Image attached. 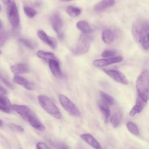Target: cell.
<instances>
[{"label":"cell","instance_id":"16","mask_svg":"<svg viewBox=\"0 0 149 149\" xmlns=\"http://www.w3.org/2000/svg\"><path fill=\"white\" fill-rule=\"evenodd\" d=\"M146 103L147 102L144 101V100H143L142 99H141L140 97H138L136 100L135 105L133 106V107L132 108V109L130 110L129 112V115L130 116H133L136 114L141 112L144 109Z\"/></svg>","mask_w":149,"mask_h":149},{"label":"cell","instance_id":"6","mask_svg":"<svg viewBox=\"0 0 149 149\" xmlns=\"http://www.w3.org/2000/svg\"><path fill=\"white\" fill-rule=\"evenodd\" d=\"M91 40V37L87 34L83 33L81 34L74 49V54L77 55L86 54L89 49Z\"/></svg>","mask_w":149,"mask_h":149},{"label":"cell","instance_id":"42","mask_svg":"<svg viewBox=\"0 0 149 149\" xmlns=\"http://www.w3.org/2000/svg\"><path fill=\"white\" fill-rule=\"evenodd\" d=\"M62 149H68V148H66V147H63V148H62Z\"/></svg>","mask_w":149,"mask_h":149},{"label":"cell","instance_id":"14","mask_svg":"<svg viewBox=\"0 0 149 149\" xmlns=\"http://www.w3.org/2000/svg\"><path fill=\"white\" fill-rule=\"evenodd\" d=\"M11 72L15 74H20L28 73L30 70V68L27 64L23 63H15L10 66Z\"/></svg>","mask_w":149,"mask_h":149},{"label":"cell","instance_id":"31","mask_svg":"<svg viewBox=\"0 0 149 149\" xmlns=\"http://www.w3.org/2000/svg\"><path fill=\"white\" fill-rule=\"evenodd\" d=\"M36 149H49L48 146L44 142L42 141H40L38 142L36 144Z\"/></svg>","mask_w":149,"mask_h":149},{"label":"cell","instance_id":"3","mask_svg":"<svg viewBox=\"0 0 149 149\" xmlns=\"http://www.w3.org/2000/svg\"><path fill=\"white\" fill-rule=\"evenodd\" d=\"M138 97L146 102L149 100V72L143 70L136 80Z\"/></svg>","mask_w":149,"mask_h":149},{"label":"cell","instance_id":"9","mask_svg":"<svg viewBox=\"0 0 149 149\" xmlns=\"http://www.w3.org/2000/svg\"><path fill=\"white\" fill-rule=\"evenodd\" d=\"M50 23L51 26L54 30L58 34V36L61 38L63 37V34L62 32V29L63 27L62 20L57 12L54 13L50 17Z\"/></svg>","mask_w":149,"mask_h":149},{"label":"cell","instance_id":"5","mask_svg":"<svg viewBox=\"0 0 149 149\" xmlns=\"http://www.w3.org/2000/svg\"><path fill=\"white\" fill-rule=\"evenodd\" d=\"M58 99L61 106L70 116L73 117L81 116V112L78 107L66 96L63 94H59Z\"/></svg>","mask_w":149,"mask_h":149},{"label":"cell","instance_id":"38","mask_svg":"<svg viewBox=\"0 0 149 149\" xmlns=\"http://www.w3.org/2000/svg\"><path fill=\"white\" fill-rule=\"evenodd\" d=\"M59 1L61 2H70L72 1H74V0H59Z\"/></svg>","mask_w":149,"mask_h":149},{"label":"cell","instance_id":"33","mask_svg":"<svg viewBox=\"0 0 149 149\" xmlns=\"http://www.w3.org/2000/svg\"><path fill=\"white\" fill-rule=\"evenodd\" d=\"M20 41L23 44H24L25 46H26L27 47L29 48H31V49H33L34 48L33 47V45L32 44V43L27 40H26V39H23V38H21L20 39Z\"/></svg>","mask_w":149,"mask_h":149},{"label":"cell","instance_id":"20","mask_svg":"<svg viewBox=\"0 0 149 149\" xmlns=\"http://www.w3.org/2000/svg\"><path fill=\"white\" fill-rule=\"evenodd\" d=\"M100 97L101 99V103L109 107L111 105H113L115 104V100L109 94L107 93L104 92V91H100Z\"/></svg>","mask_w":149,"mask_h":149},{"label":"cell","instance_id":"26","mask_svg":"<svg viewBox=\"0 0 149 149\" xmlns=\"http://www.w3.org/2000/svg\"><path fill=\"white\" fill-rule=\"evenodd\" d=\"M126 127L128 130L133 134L138 136L139 134V131L137 126L132 122H128L126 123Z\"/></svg>","mask_w":149,"mask_h":149},{"label":"cell","instance_id":"18","mask_svg":"<svg viewBox=\"0 0 149 149\" xmlns=\"http://www.w3.org/2000/svg\"><path fill=\"white\" fill-rule=\"evenodd\" d=\"M115 0H102L94 6V9L97 12H102L106 9L113 6Z\"/></svg>","mask_w":149,"mask_h":149},{"label":"cell","instance_id":"12","mask_svg":"<svg viewBox=\"0 0 149 149\" xmlns=\"http://www.w3.org/2000/svg\"><path fill=\"white\" fill-rule=\"evenodd\" d=\"M37 36L38 38L47 45L49 46L53 49H55L56 48V40L48 36L46 33H45L43 30H40L37 32Z\"/></svg>","mask_w":149,"mask_h":149},{"label":"cell","instance_id":"35","mask_svg":"<svg viewBox=\"0 0 149 149\" xmlns=\"http://www.w3.org/2000/svg\"><path fill=\"white\" fill-rule=\"evenodd\" d=\"M6 93H7V91L6 90V89L3 88L2 86H0V94L3 95V94H6Z\"/></svg>","mask_w":149,"mask_h":149},{"label":"cell","instance_id":"17","mask_svg":"<svg viewBox=\"0 0 149 149\" xmlns=\"http://www.w3.org/2000/svg\"><path fill=\"white\" fill-rule=\"evenodd\" d=\"M12 109V105L9 100L6 97L0 95V111L9 113Z\"/></svg>","mask_w":149,"mask_h":149},{"label":"cell","instance_id":"2","mask_svg":"<svg viewBox=\"0 0 149 149\" xmlns=\"http://www.w3.org/2000/svg\"><path fill=\"white\" fill-rule=\"evenodd\" d=\"M132 33L135 41L142 42L149 33V20L143 17L136 19L132 24Z\"/></svg>","mask_w":149,"mask_h":149},{"label":"cell","instance_id":"39","mask_svg":"<svg viewBox=\"0 0 149 149\" xmlns=\"http://www.w3.org/2000/svg\"><path fill=\"white\" fill-rule=\"evenodd\" d=\"M2 27V21L0 20V29H1Z\"/></svg>","mask_w":149,"mask_h":149},{"label":"cell","instance_id":"15","mask_svg":"<svg viewBox=\"0 0 149 149\" xmlns=\"http://www.w3.org/2000/svg\"><path fill=\"white\" fill-rule=\"evenodd\" d=\"M13 81L15 83L23 86L24 88L28 90H34L33 85L28 80L22 76L15 74L13 79Z\"/></svg>","mask_w":149,"mask_h":149},{"label":"cell","instance_id":"21","mask_svg":"<svg viewBox=\"0 0 149 149\" xmlns=\"http://www.w3.org/2000/svg\"><path fill=\"white\" fill-rule=\"evenodd\" d=\"M102 39L105 44H110L114 40V34L110 30H104L102 33Z\"/></svg>","mask_w":149,"mask_h":149},{"label":"cell","instance_id":"36","mask_svg":"<svg viewBox=\"0 0 149 149\" xmlns=\"http://www.w3.org/2000/svg\"><path fill=\"white\" fill-rule=\"evenodd\" d=\"M76 149H87V148L86 147H84V146L79 144V145L77 146V147H76Z\"/></svg>","mask_w":149,"mask_h":149},{"label":"cell","instance_id":"10","mask_svg":"<svg viewBox=\"0 0 149 149\" xmlns=\"http://www.w3.org/2000/svg\"><path fill=\"white\" fill-rule=\"evenodd\" d=\"M122 58L121 56H115V57H110L108 58L100 59L94 60L93 62L94 66L97 68H102L109 65L116 63L120 62L122 61Z\"/></svg>","mask_w":149,"mask_h":149},{"label":"cell","instance_id":"25","mask_svg":"<svg viewBox=\"0 0 149 149\" xmlns=\"http://www.w3.org/2000/svg\"><path fill=\"white\" fill-rule=\"evenodd\" d=\"M66 13L70 17H77L81 13V9L79 8L73 6H68L66 8Z\"/></svg>","mask_w":149,"mask_h":149},{"label":"cell","instance_id":"24","mask_svg":"<svg viewBox=\"0 0 149 149\" xmlns=\"http://www.w3.org/2000/svg\"><path fill=\"white\" fill-rule=\"evenodd\" d=\"M99 108L101 113L103 114L105 123H108L111 116V112L109 110V107L103 104L101 102H100Z\"/></svg>","mask_w":149,"mask_h":149},{"label":"cell","instance_id":"43","mask_svg":"<svg viewBox=\"0 0 149 149\" xmlns=\"http://www.w3.org/2000/svg\"><path fill=\"white\" fill-rule=\"evenodd\" d=\"M1 54V51L0 50V54Z\"/></svg>","mask_w":149,"mask_h":149},{"label":"cell","instance_id":"29","mask_svg":"<svg viewBox=\"0 0 149 149\" xmlns=\"http://www.w3.org/2000/svg\"><path fill=\"white\" fill-rule=\"evenodd\" d=\"M116 54V51L114 50H111V49H108V50H106L104 51L102 54L101 56L102 57H105V58H107V57H111L113 56L115 54Z\"/></svg>","mask_w":149,"mask_h":149},{"label":"cell","instance_id":"19","mask_svg":"<svg viewBox=\"0 0 149 149\" xmlns=\"http://www.w3.org/2000/svg\"><path fill=\"white\" fill-rule=\"evenodd\" d=\"M76 27L84 34H88L93 31V30L92 29L90 24L84 20L79 21L76 23Z\"/></svg>","mask_w":149,"mask_h":149},{"label":"cell","instance_id":"7","mask_svg":"<svg viewBox=\"0 0 149 149\" xmlns=\"http://www.w3.org/2000/svg\"><path fill=\"white\" fill-rule=\"evenodd\" d=\"M8 15L10 24L14 27L19 26L20 17L17 6L14 1H12L8 5Z\"/></svg>","mask_w":149,"mask_h":149},{"label":"cell","instance_id":"4","mask_svg":"<svg viewBox=\"0 0 149 149\" xmlns=\"http://www.w3.org/2000/svg\"><path fill=\"white\" fill-rule=\"evenodd\" d=\"M37 100L40 106L47 113L56 119L62 118V116L59 109L50 98L45 95L41 94L38 96Z\"/></svg>","mask_w":149,"mask_h":149},{"label":"cell","instance_id":"23","mask_svg":"<svg viewBox=\"0 0 149 149\" xmlns=\"http://www.w3.org/2000/svg\"><path fill=\"white\" fill-rule=\"evenodd\" d=\"M122 114L120 111L116 112L110 118V122L113 127H117L120 123Z\"/></svg>","mask_w":149,"mask_h":149},{"label":"cell","instance_id":"41","mask_svg":"<svg viewBox=\"0 0 149 149\" xmlns=\"http://www.w3.org/2000/svg\"><path fill=\"white\" fill-rule=\"evenodd\" d=\"M2 10V7H1V5H0V11Z\"/></svg>","mask_w":149,"mask_h":149},{"label":"cell","instance_id":"11","mask_svg":"<svg viewBox=\"0 0 149 149\" xmlns=\"http://www.w3.org/2000/svg\"><path fill=\"white\" fill-rule=\"evenodd\" d=\"M80 137L87 144L93 147L94 149H102L100 143L96 139L89 133H84L80 135Z\"/></svg>","mask_w":149,"mask_h":149},{"label":"cell","instance_id":"32","mask_svg":"<svg viewBox=\"0 0 149 149\" xmlns=\"http://www.w3.org/2000/svg\"><path fill=\"white\" fill-rule=\"evenodd\" d=\"M10 127L13 130H16L18 132L22 133V132H24V130L23 127L22 126H20V125H15V124H12V125H10Z\"/></svg>","mask_w":149,"mask_h":149},{"label":"cell","instance_id":"37","mask_svg":"<svg viewBox=\"0 0 149 149\" xmlns=\"http://www.w3.org/2000/svg\"><path fill=\"white\" fill-rule=\"evenodd\" d=\"M3 1V2H4V3H5V4H6V5H9L10 4V3L11 2V1H10V0H2Z\"/></svg>","mask_w":149,"mask_h":149},{"label":"cell","instance_id":"40","mask_svg":"<svg viewBox=\"0 0 149 149\" xmlns=\"http://www.w3.org/2000/svg\"><path fill=\"white\" fill-rule=\"evenodd\" d=\"M2 126V122L1 120H0V127Z\"/></svg>","mask_w":149,"mask_h":149},{"label":"cell","instance_id":"27","mask_svg":"<svg viewBox=\"0 0 149 149\" xmlns=\"http://www.w3.org/2000/svg\"><path fill=\"white\" fill-rule=\"evenodd\" d=\"M23 10L25 14L29 17H33L36 15V11L33 8L29 6H24L23 7Z\"/></svg>","mask_w":149,"mask_h":149},{"label":"cell","instance_id":"30","mask_svg":"<svg viewBox=\"0 0 149 149\" xmlns=\"http://www.w3.org/2000/svg\"><path fill=\"white\" fill-rule=\"evenodd\" d=\"M142 45L144 49H149V33L146 36L143 41H142Z\"/></svg>","mask_w":149,"mask_h":149},{"label":"cell","instance_id":"1","mask_svg":"<svg viewBox=\"0 0 149 149\" xmlns=\"http://www.w3.org/2000/svg\"><path fill=\"white\" fill-rule=\"evenodd\" d=\"M12 109L19 114L22 118L28 122L35 129L41 132H43L45 130V126L40 121L37 115L28 106L25 105L13 104L12 105Z\"/></svg>","mask_w":149,"mask_h":149},{"label":"cell","instance_id":"22","mask_svg":"<svg viewBox=\"0 0 149 149\" xmlns=\"http://www.w3.org/2000/svg\"><path fill=\"white\" fill-rule=\"evenodd\" d=\"M37 56L43 60L45 61H50L51 59H56L55 55L51 52H46L42 50H39L37 52Z\"/></svg>","mask_w":149,"mask_h":149},{"label":"cell","instance_id":"34","mask_svg":"<svg viewBox=\"0 0 149 149\" xmlns=\"http://www.w3.org/2000/svg\"><path fill=\"white\" fill-rule=\"evenodd\" d=\"M0 79L3 81V83L8 87L10 89H12V90H13L14 89V86L10 84V83L9 81H8L6 79H5V78H3V77H2L1 75H0Z\"/></svg>","mask_w":149,"mask_h":149},{"label":"cell","instance_id":"8","mask_svg":"<svg viewBox=\"0 0 149 149\" xmlns=\"http://www.w3.org/2000/svg\"><path fill=\"white\" fill-rule=\"evenodd\" d=\"M103 71L108 76L112 78L115 81L122 84L126 85L128 84L129 81L126 76L120 71L116 69H104Z\"/></svg>","mask_w":149,"mask_h":149},{"label":"cell","instance_id":"28","mask_svg":"<svg viewBox=\"0 0 149 149\" xmlns=\"http://www.w3.org/2000/svg\"><path fill=\"white\" fill-rule=\"evenodd\" d=\"M8 33L3 31L0 34V47L3 46L8 38Z\"/></svg>","mask_w":149,"mask_h":149},{"label":"cell","instance_id":"44","mask_svg":"<svg viewBox=\"0 0 149 149\" xmlns=\"http://www.w3.org/2000/svg\"><path fill=\"white\" fill-rule=\"evenodd\" d=\"M20 149H23V148H20Z\"/></svg>","mask_w":149,"mask_h":149},{"label":"cell","instance_id":"13","mask_svg":"<svg viewBox=\"0 0 149 149\" xmlns=\"http://www.w3.org/2000/svg\"><path fill=\"white\" fill-rule=\"evenodd\" d=\"M48 65L52 74L56 78H61L62 76V73L59 63L58 62L57 59H51L49 61Z\"/></svg>","mask_w":149,"mask_h":149}]
</instances>
